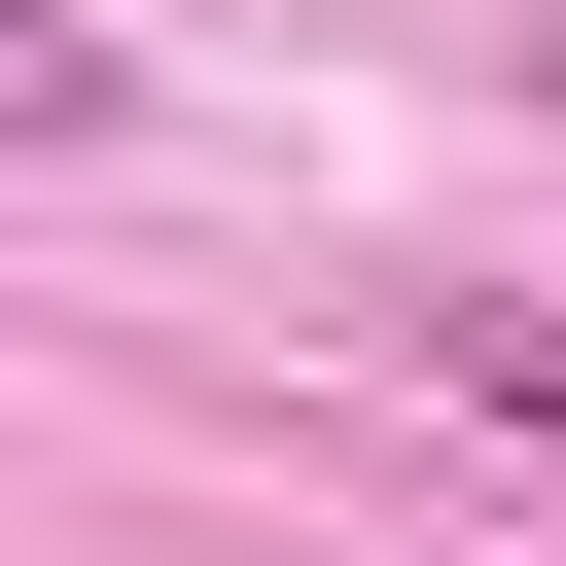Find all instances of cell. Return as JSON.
I'll list each match as a JSON object with an SVG mask.
<instances>
[{"instance_id": "obj_1", "label": "cell", "mask_w": 566, "mask_h": 566, "mask_svg": "<svg viewBox=\"0 0 566 566\" xmlns=\"http://www.w3.org/2000/svg\"><path fill=\"white\" fill-rule=\"evenodd\" d=\"M424 354H460V424H531V460H566V318H531V283H460Z\"/></svg>"}]
</instances>
